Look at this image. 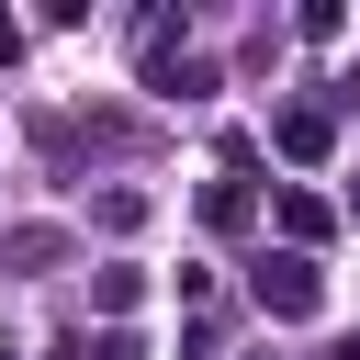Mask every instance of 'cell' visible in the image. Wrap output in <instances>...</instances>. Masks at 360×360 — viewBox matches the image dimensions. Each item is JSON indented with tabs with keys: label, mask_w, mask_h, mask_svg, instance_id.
<instances>
[{
	"label": "cell",
	"mask_w": 360,
	"mask_h": 360,
	"mask_svg": "<svg viewBox=\"0 0 360 360\" xmlns=\"http://www.w3.org/2000/svg\"><path fill=\"white\" fill-rule=\"evenodd\" d=\"M259 292H270L281 315H304V304H315V270H304V259H270V270H259Z\"/></svg>",
	"instance_id": "obj_1"
}]
</instances>
